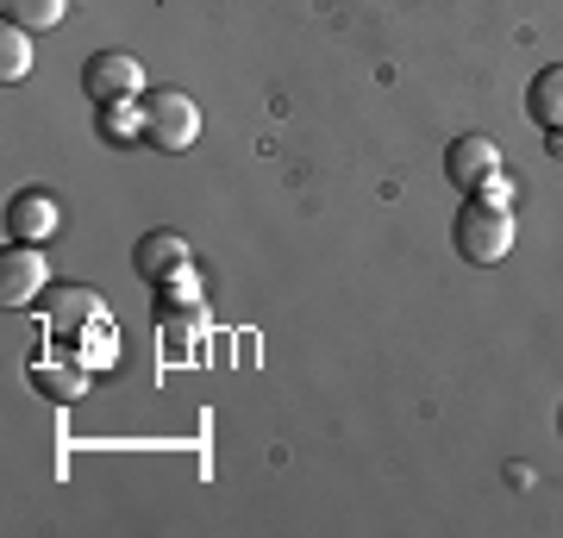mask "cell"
<instances>
[{
  "label": "cell",
  "instance_id": "13",
  "mask_svg": "<svg viewBox=\"0 0 563 538\" xmlns=\"http://www.w3.org/2000/svg\"><path fill=\"white\" fill-rule=\"evenodd\" d=\"M507 195H514V188H507L501 176H488L483 188H476V200H483V207H507Z\"/></svg>",
  "mask_w": 563,
  "mask_h": 538
},
{
  "label": "cell",
  "instance_id": "2",
  "mask_svg": "<svg viewBox=\"0 0 563 538\" xmlns=\"http://www.w3.org/2000/svg\"><path fill=\"white\" fill-rule=\"evenodd\" d=\"M81 95L95 100V107H139L144 95V69L132 51H95V57L81 63Z\"/></svg>",
  "mask_w": 563,
  "mask_h": 538
},
{
  "label": "cell",
  "instance_id": "1",
  "mask_svg": "<svg viewBox=\"0 0 563 538\" xmlns=\"http://www.w3.org/2000/svg\"><path fill=\"white\" fill-rule=\"evenodd\" d=\"M201 139V107L181 95V88H157L139 100V144L151 151H188Z\"/></svg>",
  "mask_w": 563,
  "mask_h": 538
},
{
  "label": "cell",
  "instance_id": "9",
  "mask_svg": "<svg viewBox=\"0 0 563 538\" xmlns=\"http://www.w3.org/2000/svg\"><path fill=\"white\" fill-rule=\"evenodd\" d=\"M32 388L51 400H81L88 395V370H76V363H32Z\"/></svg>",
  "mask_w": 563,
  "mask_h": 538
},
{
  "label": "cell",
  "instance_id": "14",
  "mask_svg": "<svg viewBox=\"0 0 563 538\" xmlns=\"http://www.w3.org/2000/svg\"><path fill=\"white\" fill-rule=\"evenodd\" d=\"M544 151H551V157L563 163V125H558V132H544Z\"/></svg>",
  "mask_w": 563,
  "mask_h": 538
},
{
  "label": "cell",
  "instance_id": "8",
  "mask_svg": "<svg viewBox=\"0 0 563 538\" xmlns=\"http://www.w3.org/2000/svg\"><path fill=\"white\" fill-rule=\"evenodd\" d=\"M526 113L544 125V132H558L563 125V63H544L532 88H526Z\"/></svg>",
  "mask_w": 563,
  "mask_h": 538
},
{
  "label": "cell",
  "instance_id": "4",
  "mask_svg": "<svg viewBox=\"0 0 563 538\" xmlns=\"http://www.w3.org/2000/svg\"><path fill=\"white\" fill-rule=\"evenodd\" d=\"M44 282H51L44 257L32 244H13V251L0 257V307H32V300L44 295Z\"/></svg>",
  "mask_w": 563,
  "mask_h": 538
},
{
  "label": "cell",
  "instance_id": "6",
  "mask_svg": "<svg viewBox=\"0 0 563 538\" xmlns=\"http://www.w3.org/2000/svg\"><path fill=\"white\" fill-rule=\"evenodd\" d=\"M51 232H57V200L44 188H25L7 200V244H44Z\"/></svg>",
  "mask_w": 563,
  "mask_h": 538
},
{
  "label": "cell",
  "instance_id": "3",
  "mask_svg": "<svg viewBox=\"0 0 563 538\" xmlns=\"http://www.w3.org/2000/svg\"><path fill=\"white\" fill-rule=\"evenodd\" d=\"M451 232H457V251L470 263H501L507 251H514V213H507V207H483V200H470Z\"/></svg>",
  "mask_w": 563,
  "mask_h": 538
},
{
  "label": "cell",
  "instance_id": "11",
  "mask_svg": "<svg viewBox=\"0 0 563 538\" xmlns=\"http://www.w3.org/2000/svg\"><path fill=\"white\" fill-rule=\"evenodd\" d=\"M32 69V39H25V25L0 20V81H20Z\"/></svg>",
  "mask_w": 563,
  "mask_h": 538
},
{
  "label": "cell",
  "instance_id": "12",
  "mask_svg": "<svg viewBox=\"0 0 563 538\" xmlns=\"http://www.w3.org/2000/svg\"><path fill=\"white\" fill-rule=\"evenodd\" d=\"M101 139H139V113H125V107H101Z\"/></svg>",
  "mask_w": 563,
  "mask_h": 538
},
{
  "label": "cell",
  "instance_id": "7",
  "mask_svg": "<svg viewBox=\"0 0 563 538\" xmlns=\"http://www.w3.org/2000/svg\"><path fill=\"white\" fill-rule=\"evenodd\" d=\"M181 263H188V239H181V232H144L139 251H132V270H139L144 282L176 276Z\"/></svg>",
  "mask_w": 563,
  "mask_h": 538
},
{
  "label": "cell",
  "instance_id": "5",
  "mask_svg": "<svg viewBox=\"0 0 563 538\" xmlns=\"http://www.w3.org/2000/svg\"><path fill=\"white\" fill-rule=\"evenodd\" d=\"M444 176H451V188H483L488 176H501V151H495V139H483V132L457 139L451 151H444Z\"/></svg>",
  "mask_w": 563,
  "mask_h": 538
},
{
  "label": "cell",
  "instance_id": "10",
  "mask_svg": "<svg viewBox=\"0 0 563 538\" xmlns=\"http://www.w3.org/2000/svg\"><path fill=\"white\" fill-rule=\"evenodd\" d=\"M69 0H0V20L25 25V32H44V25H63Z\"/></svg>",
  "mask_w": 563,
  "mask_h": 538
}]
</instances>
